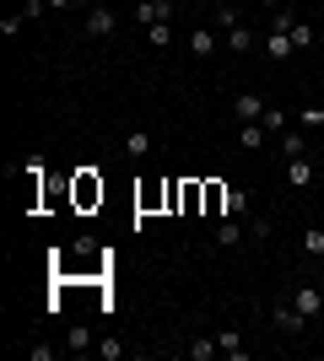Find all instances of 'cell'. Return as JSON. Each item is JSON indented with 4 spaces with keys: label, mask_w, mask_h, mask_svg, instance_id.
Returning a JSON list of instances; mask_svg holds the SVG:
<instances>
[{
    "label": "cell",
    "mask_w": 324,
    "mask_h": 361,
    "mask_svg": "<svg viewBox=\"0 0 324 361\" xmlns=\"http://www.w3.org/2000/svg\"><path fill=\"white\" fill-rule=\"evenodd\" d=\"M227 216H248V195L244 189H227Z\"/></svg>",
    "instance_id": "23"
},
{
    "label": "cell",
    "mask_w": 324,
    "mask_h": 361,
    "mask_svg": "<svg viewBox=\"0 0 324 361\" xmlns=\"http://www.w3.org/2000/svg\"><path fill=\"white\" fill-rule=\"evenodd\" d=\"M248 238V226H238V221H232V216H227V221H222V226H216V248H238V243H244Z\"/></svg>",
    "instance_id": "12"
},
{
    "label": "cell",
    "mask_w": 324,
    "mask_h": 361,
    "mask_svg": "<svg viewBox=\"0 0 324 361\" xmlns=\"http://www.w3.org/2000/svg\"><path fill=\"white\" fill-rule=\"evenodd\" d=\"M97 356L103 361H124V340H97Z\"/></svg>",
    "instance_id": "24"
},
{
    "label": "cell",
    "mask_w": 324,
    "mask_h": 361,
    "mask_svg": "<svg viewBox=\"0 0 324 361\" xmlns=\"http://www.w3.org/2000/svg\"><path fill=\"white\" fill-rule=\"evenodd\" d=\"M265 130H287V114H281V108H265Z\"/></svg>",
    "instance_id": "27"
},
{
    "label": "cell",
    "mask_w": 324,
    "mask_h": 361,
    "mask_svg": "<svg viewBox=\"0 0 324 361\" xmlns=\"http://www.w3.org/2000/svg\"><path fill=\"white\" fill-rule=\"evenodd\" d=\"M287 302H292V307L308 318V324L324 313V291H319V286H292V297H287Z\"/></svg>",
    "instance_id": "4"
},
{
    "label": "cell",
    "mask_w": 324,
    "mask_h": 361,
    "mask_svg": "<svg viewBox=\"0 0 324 361\" xmlns=\"http://www.w3.org/2000/svg\"><path fill=\"white\" fill-rule=\"evenodd\" d=\"M248 238H254V243H270V216H254V221H248Z\"/></svg>",
    "instance_id": "26"
},
{
    "label": "cell",
    "mask_w": 324,
    "mask_h": 361,
    "mask_svg": "<svg viewBox=\"0 0 324 361\" xmlns=\"http://www.w3.org/2000/svg\"><path fill=\"white\" fill-rule=\"evenodd\" d=\"M265 108L270 103H265L260 92H238V97H232V119L238 124H265Z\"/></svg>",
    "instance_id": "2"
},
{
    "label": "cell",
    "mask_w": 324,
    "mask_h": 361,
    "mask_svg": "<svg viewBox=\"0 0 324 361\" xmlns=\"http://www.w3.org/2000/svg\"><path fill=\"white\" fill-rule=\"evenodd\" d=\"M265 318H270V329H281L287 340H297V334L308 329V318L297 313L292 302H270V307H265Z\"/></svg>",
    "instance_id": "1"
},
{
    "label": "cell",
    "mask_w": 324,
    "mask_h": 361,
    "mask_svg": "<svg viewBox=\"0 0 324 361\" xmlns=\"http://www.w3.org/2000/svg\"><path fill=\"white\" fill-rule=\"evenodd\" d=\"M146 44H152V49H168L173 44V22H152V27H146Z\"/></svg>",
    "instance_id": "17"
},
{
    "label": "cell",
    "mask_w": 324,
    "mask_h": 361,
    "mask_svg": "<svg viewBox=\"0 0 324 361\" xmlns=\"http://www.w3.org/2000/svg\"><path fill=\"white\" fill-rule=\"evenodd\" d=\"M44 6H49V0H22V16L32 22V16H44Z\"/></svg>",
    "instance_id": "29"
},
{
    "label": "cell",
    "mask_w": 324,
    "mask_h": 361,
    "mask_svg": "<svg viewBox=\"0 0 324 361\" xmlns=\"http://www.w3.org/2000/svg\"><path fill=\"white\" fill-rule=\"evenodd\" d=\"M287 32H292L297 49H313V27H308V22H297V16H292V27H287Z\"/></svg>",
    "instance_id": "22"
},
{
    "label": "cell",
    "mask_w": 324,
    "mask_h": 361,
    "mask_svg": "<svg viewBox=\"0 0 324 361\" xmlns=\"http://www.w3.org/2000/svg\"><path fill=\"white\" fill-rule=\"evenodd\" d=\"M124 151H130V157H146V151H152V135H146V130H130V135H124Z\"/></svg>",
    "instance_id": "19"
},
{
    "label": "cell",
    "mask_w": 324,
    "mask_h": 361,
    "mask_svg": "<svg viewBox=\"0 0 324 361\" xmlns=\"http://www.w3.org/2000/svg\"><path fill=\"white\" fill-rule=\"evenodd\" d=\"M260 6H270V11H276V6H281V0H260Z\"/></svg>",
    "instance_id": "31"
},
{
    "label": "cell",
    "mask_w": 324,
    "mask_h": 361,
    "mask_svg": "<svg viewBox=\"0 0 324 361\" xmlns=\"http://www.w3.org/2000/svg\"><path fill=\"white\" fill-rule=\"evenodd\" d=\"M238 146H244V151H260L265 146V124H238Z\"/></svg>",
    "instance_id": "15"
},
{
    "label": "cell",
    "mask_w": 324,
    "mask_h": 361,
    "mask_svg": "<svg viewBox=\"0 0 324 361\" xmlns=\"http://www.w3.org/2000/svg\"><path fill=\"white\" fill-rule=\"evenodd\" d=\"M184 356L189 361H211V356H222V345H216V334H195V340L184 345Z\"/></svg>",
    "instance_id": "10"
},
{
    "label": "cell",
    "mask_w": 324,
    "mask_h": 361,
    "mask_svg": "<svg viewBox=\"0 0 324 361\" xmlns=\"http://www.w3.org/2000/svg\"><path fill=\"white\" fill-rule=\"evenodd\" d=\"M205 205H211V216H222L227 211V189H222V183H205Z\"/></svg>",
    "instance_id": "20"
},
{
    "label": "cell",
    "mask_w": 324,
    "mask_h": 361,
    "mask_svg": "<svg viewBox=\"0 0 324 361\" xmlns=\"http://www.w3.org/2000/svg\"><path fill=\"white\" fill-rule=\"evenodd\" d=\"M216 345H222L227 361H248V345H244V334H238V329H222V334H216Z\"/></svg>",
    "instance_id": "9"
},
{
    "label": "cell",
    "mask_w": 324,
    "mask_h": 361,
    "mask_svg": "<svg viewBox=\"0 0 324 361\" xmlns=\"http://www.w3.org/2000/svg\"><path fill=\"white\" fill-rule=\"evenodd\" d=\"M222 44H227V54H248V49L260 44V38H254V27H248V22H238V27L222 32Z\"/></svg>",
    "instance_id": "7"
},
{
    "label": "cell",
    "mask_w": 324,
    "mask_h": 361,
    "mask_svg": "<svg viewBox=\"0 0 324 361\" xmlns=\"http://www.w3.org/2000/svg\"><path fill=\"white\" fill-rule=\"evenodd\" d=\"M303 254H308V259H324V226H308V232H303Z\"/></svg>",
    "instance_id": "18"
},
{
    "label": "cell",
    "mask_w": 324,
    "mask_h": 361,
    "mask_svg": "<svg viewBox=\"0 0 324 361\" xmlns=\"http://www.w3.org/2000/svg\"><path fill=\"white\" fill-rule=\"evenodd\" d=\"M22 27H28V16H22V11L0 16V32H6V38H16V32H22Z\"/></svg>",
    "instance_id": "25"
},
{
    "label": "cell",
    "mask_w": 324,
    "mask_h": 361,
    "mask_svg": "<svg viewBox=\"0 0 324 361\" xmlns=\"http://www.w3.org/2000/svg\"><path fill=\"white\" fill-rule=\"evenodd\" d=\"M244 16H238V0H227V6H216V16H211V27L216 32H227V27H238Z\"/></svg>",
    "instance_id": "14"
},
{
    "label": "cell",
    "mask_w": 324,
    "mask_h": 361,
    "mask_svg": "<svg viewBox=\"0 0 324 361\" xmlns=\"http://www.w3.org/2000/svg\"><path fill=\"white\" fill-rule=\"evenodd\" d=\"M54 350L60 345H28V361H54Z\"/></svg>",
    "instance_id": "28"
},
{
    "label": "cell",
    "mask_w": 324,
    "mask_h": 361,
    "mask_svg": "<svg viewBox=\"0 0 324 361\" xmlns=\"http://www.w3.org/2000/svg\"><path fill=\"white\" fill-rule=\"evenodd\" d=\"M114 27H119V11L97 0L92 11H87V32H92V38H114Z\"/></svg>",
    "instance_id": "5"
},
{
    "label": "cell",
    "mask_w": 324,
    "mask_h": 361,
    "mask_svg": "<svg viewBox=\"0 0 324 361\" xmlns=\"http://www.w3.org/2000/svg\"><path fill=\"white\" fill-rule=\"evenodd\" d=\"M281 157H308V140H303V130H287V135H281Z\"/></svg>",
    "instance_id": "16"
},
{
    "label": "cell",
    "mask_w": 324,
    "mask_h": 361,
    "mask_svg": "<svg viewBox=\"0 0 324 361\" xmlns=\"http://www.w3.org/2000/svg\"><path fill=\"white\" fill-rule=\"evenodd\" d=\"M76 200H81V205H92V200H103V183H92L87 173H81V183H76Z\"/></svg>",
    "instance_id": "21"
},
{
    "label": "cell",
    "mask_w": 324,
    "mask_h": 361,
    "mask_svg": "<svg viewBox=\"0 0 324 361\" xmlns=\"http://www.w3.org/2000/svg\"><path fill=\"white\" fill-rule=\"evenodd\" d=\"M49 6H54V11H71V6H81V0H49Z\"/></svg>",
    "instance_id": "30"
},
{
    "label": "cell",
    "mask_w": 324,
    "mask_h": 361,
    "mask_svg": "<svg viewBox=\"0 0 324 361\" xmlns=\"http://www.w3.org/2000/svg\"><path fill=\"white\" fill-rule=\"evenodd\" d=\"M313 178H319V173H313L308 157H287V183H292V189H313Z\"/></svg>",
    "instance_id": "8"
},
{
    "label": "cell",
    "mask_w": 324,
    "mask_h": 361,
    "mask_svg": "<svg viewBox=\"0 0 324 361\" xmlns=\"http://www.w3.org/2000/svg\"><path fill=\"white\" fill-rule=\"evenodd\" d=\"M184 49H189V54H195V60H211L216 49H222V32H216V27H189Z\"/></svg>",
    "instance_id": "3"
},
{
    "label": "cell",
    "mask_w": 324,
    "mask_h": 361,
    "mask_svg": "<svg viewBox=\"0 0 324 361\" xmlns=\"http://www.w3.org/2000/svg\"><path fill=\"white\" fill-rule=\"evenodd\" d=\"M265 49H270V60H292V54H297L292 32H276V27H270V38H265Z\"/></svg>",
    "instance_id": "11"
},
{
    "label": "cell",
    "mask_w": 324,
    "mask_h": 361,
    "mask_svg": "<svg viewBox=\"0 0 324 361\" xmlns=\"http://www.w3.org/2000/svg\"><path fill=\"white\" fill-rule=\"evenodd\" d=\"M65 350H92V329H87V324H71V329H65Z\"/></svg>",
    "instance_id": "13"
},
{
    "label": "cell",
    "mask_w": 324,
    "mask_h": 361,
    "mask_svg": "<svg viewBox=\"0 0 324 361\" xmlns=\"http://www.w3.org/2000/svg\"><path fill=\"white\" fill-rule=\"evenodd\" d=\"M136 22L152 27V22H173V0H136Z\"/></svg>",
    "instance_id": "6"
}]
</instances>
